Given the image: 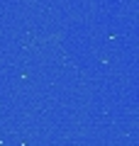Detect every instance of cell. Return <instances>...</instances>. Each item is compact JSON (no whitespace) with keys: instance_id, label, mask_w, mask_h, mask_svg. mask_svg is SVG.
Masks as SVG:
<instances>
[]
</instances>
